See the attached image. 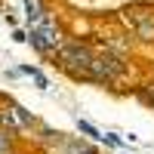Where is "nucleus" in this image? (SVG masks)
<instances>
[{"label": "nucleus", "mask_w": 154, "mask_h": 154, "mask_svg": "<svg viewBox=\"0 0 154 154\" xmlns=\"http://www.w3.org/2000/svg\"><path fill=\"white\" fill-rule=\"evenodd\" d=\"M93 154H99V151H93Z\"/></svg>", "instance_id": "f8f14e48"}, {"label": "nucleus", "mask_w": 154, "mask_h": 154, "mask_svg": "<svg viewBox=\"0 0 154 154\" xmlns=\"http://www.w3.org/2000/svg\"><path fill=\"white\" fill-rule=\"evenodd\" d=\"M120 19L142 43H154V6L151 3H130L126 9H120Z\"/></svg>", "instance_id": "7ed1b4c3"}, {"label": "nucleus", "mask_w": 154, "mask_h": 154, "mask_svg": "<svg viewBox=\"0 0 154 154\" xmlns=\"http://www.w3.org/2000/svg\"><path fill=\"white\" fill-rule=\"evenodd\" d=\"M77 130H80L86 139H96V142H102V133H99V130H96V126L89 123V120H80V117H77Z\"/></svg>", "instance_id": "1a4fd4ad"}, {"label": "nucleus", "mask_w": 154, "mask_h": 154, "mask_svg": "<svg viewBox=\"0 0 154 154\" xmlns=\"http://www.w3.org/2000/svg\"><path fill=\"white\" fill-rule=\"evenodd\" d=\"M56 62L71 80H83V83H96V86H114L111 77L105 74V68H102V56L83 40H65Z\"/></svg>", "instance_id": "f257e3e1"}, {"label": "nucleus", "mask_w": 154, "mask_h": 154, "mask_svg": "<svg viewBox=\"0 0 154 154\" xmlns=\"http://www.w3.org/2000/svg\"><path fill=\"white\" fill-rule=\"evenodd\" d=\"M65 154H93L96 148L86 142V139H77V136H65L62 139V145H59Z\"/></svg>", "instance_id": "39448f33"}, {"label": "nucleus", "mask_w": 154, "mask_h": 154, "mask_svg": "<svg viewBox=\"0 0 154 154\" xmlns=\"http://www.w3.org/2000/svg\"><path fill=\"white\" fill-rule=\"evenodd\" d=\"M28 43L40 56H59V49L65 46V34H62L59 22H53V16H46V19L28 22Z\"/></svg>", "instance_id": "f03ea898"}, {"label": "nucleus", "mask_w": 154, "mask_h": 154, "mask_svg": "<svg viewBox=\"0 0 154 154\" xmlns=\"http://www.w3.org/2000/svg\"><path fill=\"white\" fill-rule=\"evenodd\" d=\"M102 142H105L108 148H123V145H126V139H120L117 133H102Z\"/></svg>", "instance_id": "9b49d317"}, {"label": "nucleus", "mask_w": 154, "mask_h": 154, "mask_svg": "<svg viewBox=\"0 0 154 154\" xmlns=\"http://www.w3.org/2000/svg\"><path fill=\"white\" fill-rule=\"evenodd\" d=\"M0 154H16V136L0 130Z\"/></svg>", "instance_id": "6e6552de"}, {"label": "nucleus", "mask_w": 154, "mask_h": 154, "mask_svg": "<svg viewBox=\"0 0 154 154\" xmlns=\"http://www.w3.org/2000/svg\"><path fill=\"white\" fill-rule=\"evenodd\" d=\"M25 3V16H28V22H37V19H46L49 16V9L43 0H22Z\"/></svg>", "instance_id": "423d86ee"}, {"label": "nucleus", "mask_w": 154, "mask_h": 154, "mask_svg": "<svg viewBox=\"0 0 154 154\" xmlns=\"http://www.w3.org/2000/svg\"><path fill=\"white\" fill-rule=\"evenodd\" d=\"M31 126H34V117H31L28 108H22V105H16L9 99L0 102V130L19 136V133H28Z\"/></svg>", "instance_id": "20e7f679"}, {"label": "nucleus", "mask_w": 154, "mask_h": 154, "mask_svg": "<svg viewBox=\"0 0 154 154\" xmlns=\"http://www.w3.org/2000/svg\"><path fill=\"white\" fill-rule=\"evenodd\" d=\"M139 99H142L145 105H151V108H154V80H148L145 86H139Z\"/></svg>", "instance_id": "9d476101"}, {"label": "nucleus", "mask_w": 154, "mask_h": 154, "mask_svg": "<svg viewBox=\"0 0 154 154\" xmlns=\"http://www.w3.org/2000/svg\"><path fill=\"white\" fill-rule=\"evenodd\" d=\"M19 74H28L31 80L37 83V89H49V77H46L40 68H34V65H22V68H19Z\"/></svg>", "instance_id": "0eeeda50"}]
</instances>
